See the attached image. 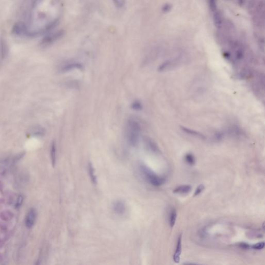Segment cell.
<instances>
[{
  "instance_id": "cell-1",
  "label": "cell",
  "mask_w": 265,
  "mask_h": 265,
  "mask_svg": "<svg viewBox=\"0 0 265 265\" xmlns=\"http://www.w3.org/2000/svg\"><path fill=\"white\" fill-rule=\"evenodd\" d=\"M30 20L27 26L28 36H34L44 33L54 27L59 19L61 5L58 1H36L32 4Z\"/></svg>"
},
{
  "instance_id": "cell-2",
  "label": "cell",
  "mask_w": 265,
  "mask_h": 265,
  "mask_svg": "<svg viewBox=\"0 0 265 265\" xmlns=\"http://www.w3.org/2000/svg\"><path fill=\"white\" fill-rule=\"evenodd\" d=\"M141 127L139 122L134 119H129L126 124V135L128 142L133 146L135 147L138 143Z\"/></svg>"
},
{
  "instance_id": "cell-3",
  "label": "cell",
  "mask_w": 265,
  "mask_h": 265,
  "mask_svg": "<svg viewBox=\"0 0 265 265\" xmlns=\"http://www.w3.org/2000/svg\"><path fill=\"white\" fill-rule=\"evenodd\" d=\"M140 168L146 179L152 186L158 187L164 183V178L157 175L146 165H141Z\"/></svg>"
},
{
  "instance_id": "cell-4",
  "label": "cell",
  "mask_w": 265,
  "mask_h": 265,
  "mask_svg": "<svg viewBox=\"0 0 265 265\" xmlns=\"http://www.w3.org/2000/svg\"><path fill=\"white\" fill-rule=\"evenodd\" d=\"M64 33L63 31H59L54 33H51L45 36L41 41V44L42 45H48L61 37Z\"/></svg>"
},
{
  "instance_id": "cell-5",
  "label": "cell",
  "mask_w": 265,
  "mask_h": 265,
  "mask_svg": "<svg viewBox=\"0 0 265 265\" xmlns=\"http://www.w3.org/2000/svg\"><path fill=\"white\" fill-rule=\"evenodd\" d=\"M37 216V212L35 209H30L28 212L25 218V224L27 227L31 228L34 224Z\"/></svg>"
},
{
  "instance_id": "cell-6",
  "label": "cell",
  "mask_w": 265,
  "mask_h": 265,
  "mask_svg": "<svg viewBox=\"0 0 265 265\" xmlns=\"http://www.w3.org/2000/svg\"><path fill=\"white\" fill-rule=\"evenodd\" d=\"M13 32L18 35H28L27 25L22 22H17L13 27Z\"/></svg>"
},
{
  "instance_id": "cell-7",
  "label": "cell",
  "mask_w": 265,
  "mask_h": 265,
  "mask_svg": "<svg viewBox=\"0 0 265 265\" xmlns=\"http://www.w3.org/2000/svg\"><path fill=\"white\" fill-rule=\"evenodd\" d=\"M180 58V57H177L174 59H170L165 62L159 66V70L160 71H163L175 66L179 63Z\"/></svg>"
},
{
  "instance_id": "cell-8",
  "label": "cell",
  "mask_w": 265,
  "mask_h": 265,
  "mask_svg": "<svg viewBox=\"0 0 265 265\" xmlns=\"http://www.w3.org/2000/svg\"><path fill=\"white\" fill-rule=\"evenodd\" d=\"M113 208L114 212L118 215H123L126 211L125 204L121 200L115 202L113 204Z\"/></svg>"
},
{
  "instance_id": "cell-9",
  "label": "cell",
  "mask_w": 265,
  "mask_h": 265,
  "mask_svg": "<svg viewBox=\"0 0 265 265\" xmlns=\"http://www.w3.org/2000/svg\"><path fill=\"white\" fill-rule=\"evenodd\" d=\"M181 241H182V235H180L178 238L177 241V244H176V250L174 253V254L173 255V260L176 263H178L180 261V256L181 255V250H182V244H181Z\"/></svg>"
},
{
  "instance_id": "cell-10",
  "label": "cell",
  "mask_w": 265,
  "mask_h": 265,
  "mask_svg": "<svg viewBox=\"0 0 265 265\" xmlns=\"http://www.w3.org/2000/svg\"><path fill=\"white\" fill-rule=\"evenodd\" d=\"M7 45L3 37L0 38V53H1V57L2 58H5L7 54Z\"/></svg>"
},
{
  "instance_id": "cell-11",
  "label": "cell",
  "mask_w": 265,
  "mask_h": 265,
  "mask_svg": "<svg viewBox=\"0 0 265 265\" xmlns=\"http://www.w3.org/2000/svg\"><path fill=\"white\" fill-rule=\"evenodd\" d=\"M192 187L189 185H183L176 188L173 190V193L179 194H187L191 191Z\"/></svg>"
},
{
  "instance_id": "cell-12",
  "label": "cell",
  "mask_w": 265,
  "mask_h": 265,
  "mask_svg": "<svg viewBox=\"0 0 265 265\" xmlns=\"http://www.w3.org/2000/svg\"><path fill=\"white\" fill-rule=\"evenodd\" d=\"M87 170L88 173H89V175L90 176V179L92 181V182L93 184H97V176L94 172V168L92 165L91 163H89L87 166Z\"/></svg>"
},
{
  "instance_id": "cell-13",
  "label": "cell",
  "mask_w": 265,
  "mask_h": 265,
  "mask_svg": "<svg viewBox=\"0 0 265 265\" xmlns=\"http://www.w3.org/2000/svg\"><path fill=\"white\" fill-rule=\"evenodd\" d=\"M50 157L51 160V163L54 167L56 163V146L55 143L53 142L50 148Z\"/></svg>"
},
{
  "instance_id": "cell-14",
  "label": "cell",
  "mask_w": 265,
  "mask_h": 265,
  "mask_svg": "<svg viewBox=\"0 0 265 265\" xmlns=\"http://www.w3.org/2000/svg\"><path fill=\"white\" fill-rule=\"evenodd\" d=\"M181 129L184 131L186 133H188V134H191V135H194V136H197V137H199L200 138H205V136L202 134L201 133L198 132H196V131H195L194 130H190L188 128H186V127H184L183 126H181Z\"/></svg>"
},
{
  "instance_id": "cell-15",
  "label": "cell",
  "mask_w": 265,
  "mask_h": 265,
  "mask_svg": "<svg viewBox=\"0 0 265 265\" xmlns=\"http://www.w3.org/2000/svg\"><path fill=\"white\" fill-rule=\"evenodd\" d=\"M176 216H177V214H176V211L175 209H173L172 211L170 212V216H169V224L171 228H172L175 223Z\"/></svg>"
},
{
  "instance_id": "cell-16",
  "label": "cell",
  "mask_w": 265,
  "mask_h": 265,
  "mask_svg": "<svg viewBox=\"0 0 265 265\" xmlns=\"http://www.w3.org/2000/svg\"><path fill=\"white\" fill-rule=\"evenodd\" d=\"M146 143L148 144V147L153 152H157L158 149L156 144L151 140L149 139H146Z\"/></svg>"
},
{
  "instance_id": "cell-17",
  "label": "cell",
  "mask_w": 265,
  "mask_h": 265,
  "mask_svg": "<svg viewBox=\"0 0 265 265\" xmlns=\"http://www.w3.org/2000/svg\"><path fill=\"white\" fill-rule=\"evenodd\" d=\"M186 162L190 165H193L195 163V159L194 155L191 153H188L185 156Z\"/></svg>"
},
{
  "instance_id": "cell-18",
  "label": "cell",
  "mask_w": 265,
  "mask_h": 265,
  "mask_svg": "<svg viewBox=\"0 0 265 265\" xmlns=\"http://www.w3.org/2000/svg\"><path fill=\"white\" fill-rule=\"evenodd\" d=\"M31 134L35 135H43L45 133L44 130L39 127H36L35 128H33L31 131Z\"/></svg>"
},
{
  "instance_id": "cell-19",
  "label": "cell",
  "mask_w": 265,
  "mask_h": 265,
  "mask_svg": "<svg viewBox=\"0 0 265 265\" xmlns=\"http://www.w3.org/2000/svg\"><path fill=\"white\" fill-rule=\"evenodd\" d=\"M77 67L80 68V67H81V65L80 64H76V63L70 64H68L67 65H65V66H63L62 68H61V70L62 71H66V70H69V69H70L71 68H77Z\"/></svg>"
},
{
  "instance_id": "cell-20",
  "label": "cell",
  "mask_w": 265,
  "mask_h": 265,
  "mask_svg": "<svg viewBox=\"0 0 265 265\" xmlns=\"http://www.w3.org/2000/svg\"><path fill=\"white\" fill-rule=\"evenodd\" d=\"M264 246V242H260L257 243L256 244H254L252 246V248L254 250H261L262 249Z\"/></svg>"
},
{
  "instance_id": "cell-21",
  "label": "cell",
  "mask_w": 265,
  "mask_h": 265,
  "mask_svg": "<svg viewBox=\"0 0 265 265\" xmlns=\"http://www.w3.org/2000/svg\"><path fill=\"white\" fill-rule=\"evenodd\" d=\"M204 186L202 184L199 186L197 188V189L196 190V191L195 192L194 194V196H197L198 195L200 194L201 193V192L204 190Z\"/></svg>"
},
{
  "instance_id": "cell-22",
  "label": "cell",
  "mask_w": 265,
  "mask_h": 265,
  "mask_svg": "<svg viewBox=\"0 0 265 265\" xmlns=\"http://www.w3.org/2000/svg\"><path fill=\"white\" fill-rule=\"evenodd\" d=\"M132 108L134 109L137 110H141L142 109V105L140 103H139L138 102H136L133 104Z\"/></svg>"
},
{
  "instance_id": "cell-23",
  "label": "cell",
  "mask_w": 265,
  "mask_h": 265,
  "mask_svg": "<svg viewBox=\"0 0 265 265\" xmlns=\"http://www.w3.org/2000/svg\"><path fill=\"white\" fill-rule=\"evenodd\" d=\"M171 6L169 4H165L163 7V11L165 13H167L170 11Z\"/></svg>"
},
{
  "instance_id": "cell-24",
  "label": "cell",
  "mask_w": 265,
  "mask_h": 265,
  "mask_svg": "<svg viewBox=\"0 0 265 265\" xmlns=\"http://www.w3.org/2000/svg\"><path fill=\"white\" fill-rule=\"evenodd\" d=\"M239 246L243 249H248L250 247V245L248 244H247L246 243H244V242L241 243L239 244Z\"/></svg>"
},
{
  "instance_id": "cell-25",
  "label": "cell",
  "mask_w": 265,
  "mask_h": 265,
  "mask_svg": "<svg viewBox=\"0 0 265 265\" xmlns=\"http://www.w3.org/2000/svg\"><path fill=\"white\" fill-rule=\"evenodd\" d=\"M115 3L118 7H121L124 5V2L122 1H115Z\"/></svg>"
},
{
  "instance_id": "cell-26",
  "label": "cell",
  "mask_w": 265,
  "mask_h": 265,
  "mask_svg": "<svg viewBox=\"0 0 265 265\" xmlns=\"http://www.w3.org/2000/svg\"><path fill=\"white\" fill-rule=\"evenodd\" d=\"M183 265H202V264H198L194 263H190V262H185L183 263Z\"/></svg>"
}]
</instances>
